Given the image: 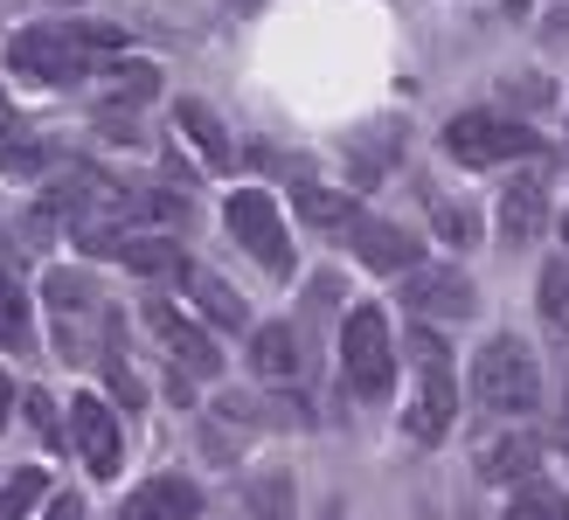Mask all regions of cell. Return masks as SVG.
<instances>
[{"label":"cell","instance_id":"cell-1","mask_svg":"<svg viewBox=\"0 0 569 520\" xmlns=\"http://www.w3.org/2000/svg\"><path fill=\"white\" fill-rule=\"evenodd\" d=\"M472 396L487 402L493 417H528L535 402H542V368H535L528 340L500 333V340L479 347V354H472Z\"/></svg>","mask_w":569,"mask_h":520},{"label":"cell","instance_id":"cell-24","mask_svg":"<svg viewBox=\"0 0 569 520\" xmlns=\"http://www.w3.org/2000/svg\"><path fill=\"white\" fill-rule=\"evenodd\" d=\"M104 91L126 98V104H139V98L160 91V70H153V63H104Z\"/></svg>","mask_w":569,"mask_h":520},{"label":"cell","instance_id":"cell-4","mask_svg":"<svg viewBox=\"0 0 569 520\" xmlns=\"http://www.w3.org/2000/svg\"><path fill=\"white\" fill-rule=\"evenodd\" d=\"M445 153L459 167H493V160H521V153H542V139L528 126H515L507 111H466V119L445 126Z\"/></svg>","mask_w":569,"mask_h":520},{"label":"cell","instance_id":"cell-6","mask_svg":"<svg viewBox=\"0 0 569 520\" xmlns=\"http://www.w3.org/2000/svg\"><path fill=\"white\" fill-rule=\"evenodd\" d=\"M8 63L21 77H36V83H77L98 56L83 49L77 28H21V36L8 42Z\"/></svg>","mask_w":569,"mask_h":520},{"label":"cell","instance_id":"cell-22","mask_svg":"<svg viewBox=\"0 0 569 520\" xmlns=\"http://www.w3.org/2000/svg\"><path fill=\"white\" fill-rule=\"evenodd\" d=\"M500 520H569V507H562L556 486L528 479V486H515V500H507V513H500Z\"/></svg>","mask_w":569,"mask_h":520},{"label":"cell","instance_id":"cell-29","mask_svg":"<svg viewBox=\"0 0 569 520\" xmlns=\"http://www.w3.org/2000/svg\"><path fill=\"white\" fill-rule=\"evenodd\" d=\"M28 417L42 423V444H63V430H56V410H49V396H28Z\"/></svg>","mask_w":569,"mask_h":520},{"label":"cell","instance_id":"cell-16","mask_svg":"<svg viewBox=\"0 0 569 520\" xmlns=\"http://www.w3.org/2000/svg\"><path fill=\"white\" fill-rule=\"evenodd\" d=\"M181 284L194 292V306L209 312V327H222V333H243V327H250V306H243V292H237V284H222L216 271H202V264H194Z\"/></svg>","mask_w":569,"mask_h":520},{"label":"cell","instance_id":"cell-26","mask_svg":"<svg viewBox=\"0 0 569 520\" xmlns=\"http://www.w3.org/2000/svg\"><path fill=\"white\" fill-rule=\"evenodd\" d=\"M500 98L515 111H542V104H556V83L549 77H500Z\"/></svg>","mask_w":569,"mask_h":520},{"label":"cell","instance_id":"cell-31","mask_svg":"<svg viewBox=\"0 0 569 520\" xmlns=\"http://www.w3.org/2000/svg\"><path fill=\"white\" fill-rule=\"evenodd\" d=\"M42 520H83V500H77V493H63V500H49V507H42Z\"/></svg>","mask_w":569,"mask_h":520},{"label":"cell","instance_id":"cell-5","mask_svg":"<svg viewBox=\"0 0 569 520\" xmlns=\"http://www.w3.org/2000/svg\"><path fill=\"white\" fill-rule=\"evenodd\" d=\"M49 312H56V347H63V361H91V327H111L119 312L104 320V292L98 278L83 271H49Z\"/></svg>","mask_w":569,"mask_h":520},{"label":"cell","instance_id":"cell-25","mask_svg":"<svg viewBox=\"0 0 569 520\" xmlns=\"http://www.w3.org/2000/svg\"><path fill=\"white\" fill-rule=\"evenodd\" d=\"M431 222H438V237L451 250H472L479 243V216L466 209V201H431Z\"/></svg>","mask_w":569,"mask_h":520},{"label":"cell","instance_id":"cell-21","mask_svg":"<svg viewBox=\"0 0 569 520\" xmlns=\"http://www.w3.org/2000/svg\"><path fill=\"white\" fill-rule=\"evenodd\" d=\"M0 347H28V292H21V278L0 264Z\"/></svg>","mask_w":569,"mask_h":520},{"label":"cell","instance_id":"cell-11","mask_svg":"<svg viewBox=\"0 0 569 520\" xmlns=\"http://www.w3.org/2000/svg\"><path fill=\"white\" fill-rule=\"evenodd\" d=\"M153 340H160L188 374H222V347H216V333H202L194 320H181V312L167 306V299L153 306Z\"/></svg>","mask_w":569,"mask_h":520},{"label":"cell","instance_id":"cell-3","mask_svg":"<svg viewBox=\"0 0 569 520\" xmlns=\"http://www.w3.org/2000/svg\"><path fill=\"white\" fill-rule=\"evenodd\" d=\"M222 222H230V237L258 257V264L271 271V278H292V237H284V216H278V201L264 194V188H237L230 201H222Z\"/></svg>","mask_w":569,"mask_h":520},{"label":"cell","instance_id":"cell-9","mask_svg":"<svg viewBox=\"0 0 569 520\" xmlns=\"http://www.w3.org/2000/svg\"><path fill=\"white\" fill-rule=\"evenodd\" d=\"M451 410H459V389H451V361L417 368V396H410V410H403V430H410L417 444H445Z\"/></svg>","mask_w":569,"mask_h":520},{"label":"cell","instance_id":"cell-15","mask_svg":"<svg viewBox=\"0 0 569 520\" xmlns=\"http://www.w3.org/2000/svg\"><path fill=\"white\" fill-rule=\"evenodd\" d=\"M396 147H403V119H376V126H361L355 139H348V173L361 188H376L382 173L396 167Z\"/></svg>","mask_w":569,"mask_h":520},{"label":"cell","instance_id":"cell-33","mask_svg":"<svg viewBox=\"0 0 569 520\" xmlns=\"http://www.w3.org/2000/svg\"><path fill=\"white\" fill-rule=\"evenodd\" d=\"M0 132H14V111H8V98H0Z\"/></svg>","mask_w":569,"mask_h":520},{"label":"cell","instance_id":"cell-14","mask_svg":"<svg viewBox=\"0 0 569 520\" xmlns=\"http://www.w3.org/2000/svg\"><path fill=\"white\" fill-rule=\"evenodd\" d=\"M202 513V493L181 479V472H160V479H147L139 493L119 507V520H194Z\"/></svg>","mask_w":569,"mask_h":520},{"label":"cell","instance_id":"cell-34","mask_svg":"<svg viewBox=\"0 0 569 520\" xmlns=\"http://www.w3.org/2000/svg\"><path fill=\"white\" fill-rule=\"evenodd\" d=\"M230 8H243V14H250V8H264V0H230Z\"/></svg>","mask_w":569,"mask_h":520},{"label":"cell","instance_id":"cell-10","mask_svg":"<svg viewBox=\"0 0 569 520\" xmlns=\"http://www.w3.org/2000/svg\"><path fill=\"white\" fill-rule=\"evenodd\" d=\"M348 237H355V257H361V264L368 271H396V278H403V271H417V237H410V229L403 222H389V216H361L355 229H348Z\"/></svg>","mask_w":569,"mask_h":520},{"label":"cell","instance_id":"cell-35","mask_svg":"<svg viewBox=\"0 0 569 520\" xmlns=\"http://www.w3.org/2000/svg\"><path fill=\"white\" fill-rule=\"evenodd\" d=\"M562 451H569V423H562Z\"/></svg>","mask_w":569,"mask_h":520},{"label":"cell","instance_id":"cell-20","mask_svg":"<svg viewBox=\"0 0 569 520\" xmlns=\"http://www.w3.org/2000/svg\"><path fill=\"white\" fill-rule=\"evenodd\" d=\"M292 209H299L312 229H355V222H361L355 201L333 194V188H320V181H299V188H292Z\"/></svg>","mask_w":569,"mask_h":520},{"label":"cell","instance_id":"cell-28","mask_svg":"<svg viewBox=\"0 0 569 520\" xmlns=\"http://www.w3.org/2000/svg\"><path fill=\"white\" fill-rule=\"evenodd\" d=\"M542 312H549V327H569V264L542 271Z\"/></svg>","mask_w":569,"mask_h":520},{"label":"cell","instance_id":"cell-8","mask_svg":"<svg viewBox=\"0 0 569 520\" xmlns=\"http://www.w3.org/2000/svg\"><path fill=\"white\" fill-rule=\"evenodd\" d=\"M70 438L83 451V466H91V479H111L126 458V438H119V417H111L104 396H77L70 402Z\"/></svg>","mask_w":569,"mask_h":520},{"label":"cell","instance_id":"cell-32","mask_svg":"<svg viewBox=\"0 0 569 520\" xmlns=\"http://www.w3.org/2000/svg\"><path fill=\"white\" fill-rule=\"evenodd\" d=\"M8 410H14V382L0 374V430H8Z\"/></svg>","mask_w":569,"mask_h":520},{"label":"cell","instance_id":"cell-7","mask_svg":"<svg viewBox=\"0 0 569 520\" xmlns=\"http://www.w3.org/2000/svg\"><path fill=\"white\" fill-rule=\"evenodd\" d=\"M472 278L459 264H423V271H403V312L423 327H451V320H472Z\"/></svg>","mask_w":569,"mask_h":520},{"label":"cell","instance_id":"cell-23","mask_svg":"<svg viewBox=\"0 0 569 520\" xmlns=\"http://www.w3.org/2000/svg\"><path fill=\"white\" fill-rule=\"evenodd\" d=\"M42 493H49V472L42 466H21L8 486H0V520H21L28 507H42Z\"/></svg>","mask_w":569,"mask_h":520},{"label":"cell","instance_id":"cell-2","mask_svg":"<svg viewBox=\"0 0 569 520\" xmlns=\"http://www.w3.org/2000/svg\"><path fill=\"white\" fill-rule=\"evenodd\" d=\"M340 374L355 382V396H389L396 382V340L382 306H355L340 320Z\"/></svg>","mask_w":569,"mask_h":520},{"label":"cell","instance_id":"cell-30","mask_svg":"<svg viewBox=\"0 0 569 520\" xmlns=\"http://www.w3.org/2000/svg\"><path fill=\"white\" fill-rule=\"evenodd\" d=\"M111 389H119V402H139V396H147V389L132 382V368H126V361H111Z\"/></svg>","mask_w":569,"mask_h":520},{"label":"cell","instance_id":"cell-18","mask_svg":"<svg viewBox=\"0 0 569 520\" xmlns=\"http://www.w3.org/2000/svg\"><path fill=\"white\" fill-rule=\"evenodd\" d=\"M119 264L139 271V278H188V271H194L188 250H181L174 237H126V243H119Z\"/></svg>","mask_w":569,"mask_h":520},{"label":"cell","instance_id":"cell-27","mask_svg":"<svg viewBox=\"0 0 569 520\" xmlns=\"http://www.w3.org/2000/svg\"><path fill=\"white\" fill-rule=\"evenodd\" d=\"M42 167H49L42 139H8V147H0V173H21V181H28V173H42Z\"/></svg>","mask_w":569,"mask_h":520},{"label":"cell","instance_id":"cell-17","mask_svg":"<svg viewBox=\"0 0 569 520\" xmlns=\"http://www.w3.org/2000/svg\"><path fill=\"white\" fill-rule=\"evenodd\" d=\"M250 361H258V374H264L271 389L299 382V368H306V354H299V333H292V327H264V333H250Z\"/></svg>","mask_w":569,"mask_h":520},{"label":"cell","instance_id":"cell-12","mask_svg":"<svg viewBox=\"0 0 569 520\" xmlns=\"http://www.w3.org/2000/svg\"><path fill=\"white\" fill-rule=\"evenodd\" d=\"M549 229V188L535 181V173H521V181L500 188V243H535Z\"/></svg>","mask_w":569,"mask_h":520},{"label":"cell","instance_id":"cell-13","mask_svg":"<svg viewBox=\"0 0 569 520\" xmlns=\"http://www.w3.org/2000/svg\"><path fill=\"white\" fill-rule=\"evenodd\" d=\"M535 472H542V444H535L528 430H500V438L479 444V479H493V486H528Z\"/></svg>","mask_w":569,"mask_h":520},{"label":"cell","instance_id":"cell-19","mask_svg":"<svg viewBox=\"0 0 569 520\" xmlns=\"http://www.w3.org/2000/svg\"><path fill=\"white\" fill-rule=\"evenodd\" d=\"M174 119H181V132L194 139V147H202V160H209V167H230V160H237V153H230V132H222V119H216L209 104L181 98V104H174Z\"/></svg>","mask_w":569,"mask_h":520},{"label":"cell","instance_id":"cell-36","mask_svg":"<svg viewBox=\"0 0 569 520\" xmlns=\"http://www.w3.org/2000/svg\"><path fill=\"white\" fill-rule=\"evenodd\" d=\"M562 237H569V216H562Z\"/></svg>","mask_w":569,"mask_h":520}]
</instances>
